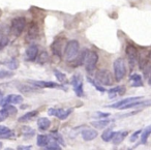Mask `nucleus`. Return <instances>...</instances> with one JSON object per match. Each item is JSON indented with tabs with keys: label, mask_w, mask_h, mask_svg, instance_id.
Wrapping results in <instances>:
<instances>
[{
	"label": "nucleus",
	"mask_w": 151,
	"mask_h": 150,
	"mask_svg": "<svg viewBox=\"0 0 151 150\" xmlns=\"http://www.w3.org/2000/svg\"><path fill=\"white\" fill-rule=\"evenodd\" d=\"M84 61H83V64H85L86 67V71L88 73L92 74V71H94L95 66H96V63L99 61V55L94 51L90 50H85L84 51Z\"/></svg>",
	"instance_id": "f257e3e1"
},
{
	"label": "nucleus",
	"mask_w": 151,
	"mask_h": 150,
	"mask_svg": "<svg viewBox=\"0 0 151 150\" xmlns=\"http://www.w3.org/2000/svg\"><path fill=\"white\" fill-rule=\"evenodd\" d=\"M80 50V44L78 40H71L67 42L64 49V57L67 61H73L77 58V55Z\"/></svg>",
	"instance_id": "f03ea898"
},
{
	"label": "nucleus",
	"mask_w": 151,
	"mask_h": 150,
	"mask_svg": "<svg viewBox=\"0 0 151 150\" xmlns=\"http://www.w3.org/2000/svg\"><path fill=\"white\" fill-rule=\"evenodd\" d=\"M113 69H114V76H115L116 81H121L126 75V67L124 59L117 58L113 63Z\"/></svg>",
	"instance_id": "7ed1b4c3"
},
{
	"label": "nucleus",
	"mask_w": 151,
	"mask_h": 150,
	"mask_svg": "<svg viewBox=\"0 0 151 150\" xmlns=\"http://www.w3.org/2000/svg\"><path fill=\"white\" fill-rule=\"evenodd\" d=\"M26 27V19L24 17H17L12 21L11 32L13 35L20 36Z\"/></svg>",
	"instance_id": "20e7f679"
},
{
	"label": "nucleus",
	"mask_w": 151,
	"mask_h": 150,
	"mask_svg": "<svg viewBox=\"0 0 151 150\" xmlns=\"http://www.w3.org/2000/svg\"><path fill=\"white\" fill-rule=\"evenodd\" d=\"M66 44V40L64 38H56L54 42L52 43V45H51L52 53L55 56L61 58L63 56V51H64Z\"/></svg>",
	"instance_id": "39448f33"
},
{
	"label": "nucleus",
	"mask_w": 151,
	"mask_h": 150,
	"mask_svg": "<svg viewBox=\"0 0 151 150\" xmlns=\"http://www.w3.org/2000/svg\"><path fill=\"white\" fill-rule=\"evenodd\" d=\"M95 79L101 85L106 86H111L113 84V78L112 75L108 69H101L96 73L95 75Z\"/></svg>",
	"instance_id": "423d86ee"
},
{
	"label": "nucleus",
	"mask_w": 151,
	"mask_h": 150,
	"mask_svg": "<svg viewBox=\"0 0 151 150\" xmlns=\"http://www.w3.org/2000/svg\"><path fill=\"white\" fill-rule=\"evenodd\" d=\"M125 53H126V56H127L130 69H132L134 67L136 62L138 61L139 52L134 46H132V45H127V46H126V49H125Z\"/></svg>",
	"instance_id": "0eeeda50"
},
{
	"label": "nucleus",
	"mask_w": 151,
	"mask_h": 150,
	"mask_svg": "<svg viewBox=\"0 0 151 150\" xmlns=\"http://www.w3.org/2000/svg\"><path fill=\"white\" fill-rule=\"evenodd\" d=\"M71 85L75 90V93L77 96L82 97L84 95V90H83V78L81 75H76L71 78Z\"/></svg>",
	"instance_id": "6e6552de"
},
{
	"label": "nucleus",
	"mask_w": 151,
	"mask_h": 150,
	"mask_svg": "<svg viewBox=\"0 0 151 150\" xmlns=\"http://www.w3.org/2000/svg\"><path fill=\"white\" fill-rule=\"evenodd\" d=\"M71 109H67V110H64V109H55V108H51L48 110V114L50 116H55L57 117L60 120H64L67 117L70 115L71 113Z\"/></svg>",
	"instance_id": "1a4fd4ad"
},
{
	"label": "nucleus",
	"mask_w": 151,
	"mask_h": 150,
	"mask_svg": "<svg viewBox=\"0 0 151 150\" xmlns=\"http://www.w3.org/2000/svg\"><path fill=\"white\" fill-rule=\"evenodd\" d=\"M142 98V96H136V97H127V98H124V100H120V102H115V104L111 105V106H108L110 107V108H113V109H119V110H121L122 108H123L124 106H126V105L130 104V102H136V100H139Z\"/></svg>",
	"instance_id": "9d476101"
},
{
	"label": "nucleus",
	"mask_w": 151,
	"mask_h": 150,
	"mask_svg": "<svg viewBox=\"0 0 151 150\" xmlns=\"http://www.w3.org/2000/svg\"><path fill=\"white\" fill-rule=\"evenodd\" d=\"M31 84L38 88H64L59 84L50 81H31Z\"/></svg>",
	"instance_id": "9b49d317"
},
{
	"label": "nucleus",
	"mask_w": 151,
	"mask_h": 150,
	"mask_svg": "<svg viewBox=\"0 0 151 150\" xmlns=\"http://www.w3.org/2000/svg\"><path fill=\"white\" fill-rule=\"evenodd\" d=\"M37 54H38V47L36 45H32V46L28 47L27 50H26L25 59L28 61H33L36 59Z\"/></svg>",
	"instance_id": "f8f14e48"
},
{
	"label": "nucleus",
	"mask_w": 151,
	"mask_h": 150,
	"mask_svg": "<svg viewBox=\"0 0 151 150\" xmlns=\"http://www.w3.org/2000/svg\"><path fill=\"white\" fill-rule=\"evenodd\" d=\"M23 102V97L18 94H9L3 100V105L4 104H12V105H18Z\"/></svg>",
	"instance_id": "ddd939ff"
},
{
	"label": "nucleus",
	"mask_w": 151,
	"mask_h": 150,
	"mask_svg": "<svg viewBox=\"0 0 151 150\" xmlns=\"http://www.w3.org/2000/svg\"><path fill=\"white\" fill-rule=\"evenodd\" d=\"M81 135H82V138L84 141H92V140H94L97 137V131L95 129L87 128L83 129Z\"/></svg>",
	"instance_id": "4468645a"
},
{
	"label": "nucleus",
	"mask_w": 151,
	"mask_h": 150,
	"mask_svg": "<svg viewBox=\"0 0 151 150\" xmlns=\"http://www.w3.org/2000/svg\"><path fill=\"white\" fill-rule=\"evenodd\" d=\"M124 92H125V87L124 86H117V87H114L112 89H110L108 91V93H109L110 98H115L117 96L124 94Z\"/></svg>",
	"instance_id": "2eb2a0df"
},
{
	"label": "nucleus",
	"mask_w": 151,
	"mask_h": 150,
	"mask_svg": "<svg viewBox=\"0 0 151 150\" xmlns=\"http://www.w3.org/2000/svg\"><path fill=\"white\" fill-rule=\"evenodd\" d=\"M128 135V131H118V133H115L112 138L111 141L113 142V144L117 145V144H120Z\"/></svg>",
	"instance_id": "dca6fc26"
},
{
	"label": "nucleus",
	"mask_w": 151,
	"mask_h": 150,
	"mask_svg": "<svg viewBox=\"0 0 151 150\" xmlns=\"http://www.w3.org/2000/svg\"><path fill=\"white\" fill-rule=\"evenodd\" d=\"M129 82L130 85L132 87H142L143 86V80L139 74H134V75L130 76L129 78Z\"/></svg>",
	"instance_id": "f3484780"
},
{
	"label": "nucleus",
	"mask_w": 151,
	"mask_h": 150,
	"mask_svg": "<svg viewBox=\"0 0 151 150\" xmlns=\"http://www.w3.org/2000/svg\"><path fill=\"white\" fill-rule=\"evenodd\" d=\"M51 125V121L49 120L46 117H42L37 120V126L40 131H47V129L50 127Z\"/></svg>",
	"instance_id": "a211bd4d"
},
{
	"label": "nucleus",
	"mask_w": 151,
	"mask_h": 150,
	"mask_svg": "<svg viewBox=\"0 0 151 150\" xmlns=\"http://www.w3.org/2000/svg\"><path fill=\"white\" fill-rule=\"evenodd\" d=\"M15 133L9 128V127L4 126V125H0V137L1 138H4V139H9V138L14 137Z\"/></svg>",
	"instance_id": "6ab92c4d"
},
{
	"label": "nucleus",
	"mask_w": 151,
	"mask_h": 150,
	"mask_svg": "<svg viewBox=\"0 0 151 150\" xmlns=\"http://www.w3.org/2000/svg\"><path fill=\"white\" fill-rule=\"evenodd\" d=\"M38 114L37 111H31V112H28L26 114H24L23 116H21L19 118V122H27V121L31 120L32 118L36 116Z\"/></svg>",
	"instance_id": "aec40b11"
},
{
	"label": "nucleus",
	"mask_w": 151,
	"mask_h": 150,
	"mask_svg": "<svg viewBox=\"0 0 151 150\" xmlns=\"http://www.w3.org/2000/svg\"><path fill=\"white\" fill-rule=\"evenodd\" d=\"M110 123H111V121H110V120L101 118V120L93 121V122H91V124H92L94 127H96V128H105V127H107Z\"/></svg>",
	"instance_id": "412c9836"
},
{
	"label": "nucleus",
	"mask_w": 151,
	"mask_h": 150,
	"mask_svg": "<svg viewBox=\"0 0 151 150\" xmlns=\"http://www.w3.org/2000/svg\"><path fill=\"white\" fill-rule=\"evenodd\" d=\"M141 133H142V136H141V143L146 144L149 136L151 135V125H148L147 127H145L143 129V131H141Z\"/></svg>",
	"instance_id": "4be33fe9"
},
{
	"label": "nucleus",
	"mask_w": 151,
	"mask_h": 150,
	"mask_svg": "<svg viewBox=\"0 0 151 150\" xmlns=\"http://www.w3.org/2000/svg\"><path fill=\"white\" fill-rule=\"evenodd\" d=\"M49 141H50V137L46 135H38L37 139H36V144L40 147H45L49 143Z\"/></svg>",
	"instance_id": "5701e85b"
},
{
	"label": "nucleus",
	"mask_w": 151,
	"mask_h": 150,
	"mask_svg": "<svg viewBox=\"0 0 151 150\" xmlns=\"http://www.w3.org/2000/svg\"><path fill=\"white\" fill-rule=\"evenodd\" d=\"M38 33V27L35 25V24H31L29 28V31H28V35L27 38H30V40H34V38L37 36Z\"/></svg>",
	"instance_id": "b1692460"
},
{
	"label": "nucleus",
	"mask_w": 151,
	"mask_h": 150,
	"mask_svg": "<svg viewBox=\"0 0 151 150\" xmlns=\"http://www.w3.org/2000/svg\"><path fill=\"white\" fill-rule=\"evenodd\" d=\"M114 133H115V131H114L113 129L108 128L103 133V135H101V139H103L105 142H110L112 140V138H113Z\"/></svg>",
	"instance_id": "393cba45"
},
{
	"label": "nucleus",
	"mask_w": 151,
	"mask_h": 150,
	"mask_svg": "<svg viewBox=\"0 0 151 150\" xmlns=\"http://www.w3.org/2000/svg\"><path fill=\"white\" fill-rule=\"evenodd\" d=\"M45 148H46V149H48V150H60L61 149V147L59 146V144L57 143L54 139H51V138H50V141H49V143L45 146Z\"/></svg>",
	"instance_id": "a878e982"
},
{
	"label": "nucleus",
	"mask_w": 151,
	"mask_h": 150,
	"mask_svg": "<svg viewBox=\"0 0 151 150\" xmlns=\"http://www.w3.org/2000/svg\"><path fill=\"white\" fill-rule=\"evenodd\" d=\"M36 61H37V63H40V64H45V63H47L49 61L48 53L42 52L40 55L37 54V56H36Z\"/></svg>",
	"instance_id": "bb28decb"
},
{
	"label": "nucleus",
	"mask_w": 151,
	"mask_h": 150,
	"mask_svg": "<svg viewBox=\"0 0 151 150\" xmlns=\"http://www.w3.org/2000/svg\"><path fill=\"white\" fill-rule=\"evenodd\" d=\"M6 66L9 67L11 71H15L19 67V61L16 58H12L11 60H9L6 62Z\"/></svg>",
	"instance_id": "cd10ccee"
},
{
	"label": "nucleus",
	"mask_w": 151,
	"mask_h": 150,
	"mask_svg": "<svg viewBox=\"0 0 151 150\" xmlns=\"http://www.w3.org/2000/svg\"><path fill=\"white\" fill-rule=\"evenodd\" d=\"M22 131H23V135L25 138H31V137H33L34 133H35V131L29 126H24L23 128H22Z\"/></svg>",
	"instance_id": "c85d7f7f"
},
{
	"label": "nucleus",
	"mask_w": 151,
	"mask_h": 150,
	"mask_svg": "<svg viewBox=\"0 0 151 150\" xmlns=\"http://www.w3.org/2000/svg\"><path fill=\"white\" fill-rule=\"evenodd\" d=\"M51 137H52V139H54L55 141L57 142V143L61 144V145H62V146H64V145H65L64 141H63V138H62V136H61L60 133H57V131H54V133H51Z\"/></svg>",
	"instance_id": "c756f323"
},
{
	"label": "nucleus",
	"mask_w": 151,
	"mask_h": 150,
	"mask_svg": "<svg viewBox=\"0 0 151 150\" xmlns=\"http://www.w3.org/2000/svg\"><path fill=\"white\" fill-rule=\"evenodd\" d=\"M2 107L7 111L9 115H15V114H17V112H18V110L14 106H12V104H4V105H2Z\"/></svg>",
	"instance_id": "7c9ffc66"
},
{
	"label": "nucleus",
	"mask_w": 151,
	"mask_h": 150,
	"mask_svg": "<svg viewBox=\"0 0 151 150\" xmlns=\"http://www.w3.org/2000/svg\"><path fill=\"white\" fill-rule=\"evenodd\" d=\"M9 38H7L6 35H4V34L0 33V50L5 48V47L9 45Z\"/></svg>",
	"instance_id": "2f4dec72"
},
{
	"label": "nucleus",
	"mask_w": 151,
	"mask_h": 150,
	"mask_svg": "<svg viewBox=\"0 0 151 150\" xmlns=\"http://www.w3.org/2000/svg\"><path fill=\"white\" fill-rule=\"evenodd\" d=\"M55 77H56V79L58 80L60 83H63V82L66 81V76L63 73H60V71H55Z\"/></svg>",
	"instance_id": "473e14b6"
},
{
	"label": "nucleus",
	"mask_w": 151,
	"mask_h": 150,
	"mask_svg": "<svg viewBox=\"0 0 151 150\" xmlns=\"http://www.w3.org/2000/svg\"><path fill=\"white\" fill-rule=\"evenodd\" d=\"M87 80H88V81H89V82H90V83H91V84H92V85H93V86H94V87H95V88H96V89H97V90H99V92H105V91H106V89H105V88H104V87H103V86L99 85V84H97V83H96V82H94V81H93V80H92V79H91V78H87Z\"/></svg>",
	"instance_id": "72a5a7b5"
},
{
	"label": "nucleus",
	"mask_w": 151,
	"mask_h": 150,
	"mask_svg": "<svg viewBox=\"0 0 151 150\" xmlns=\"http://www.w3.org/2000/svg\"><path fill=\"white\" fill-rule=\"evenodd\" d=\"M14 76V73L7 71H0V80L2 79H6V78H11Z\"/></svg>",
	"instance_id": "f704fd0d"
},
{
	"label": "nucleus",
	"mask_w": 151,
	"mask_h": 150,
	"mask_svg": "<svg viewBox=\"0 0 151 150\" xmlns=\"http://www.w3.org/2000/svg\"><path fill=\"white\" fill-rule=\"evenodd\" d=\"M9 116V113H7V111L5 110L4 108H3L2 110H0V122L3 121V120H5Z\"/></svg>",
	"instance_id": "c9c22d12"
},
{
	"label": "nucleus",
	"mask_w": 151,
	"mask_h": 150,
	"mask_svg": "<svg viewBox=\"0 0 151 150\" xmlns=\"http://www.w3.org/2000/svg\"><path fill=\"white\" fill-rule=\"evenodd\" d=\"M35 88L34 87H30V86H25V85H22L19 86V90H21L22 92H30V91H34Z\"/></svg>",
	"instance_id": "e433bc0d"
},
{
	"label": "nucleus",
	"mask_w": 151,
	"mask_h": 150,
	"mask_svg": "<svg viewBox=\"0 0 151 150\" xmlns=\"http://www.w3.org/2000/svg\"><path fill=\"white\" fill-rule=\"evenodd\" d=\"M141 131H142V129H139V131H137L136 133H132V136L130 137V142H134V141H136V140L138 139L139 135L141 133Z\"/></svg>",
	"instance_id": "4c0bfd02"
},
{
	"label": "nucleus",
	"mask_w": 151,
	"mask_h": 150,
	"mask_svg": "<svg viewBox=\"0 0 151 150\" xmlns=\"http://www.w3.org/2000/svg\"><path fill=\"white\" fill-rule=\"evenodd\" d=\"M109 113H101V112H97L94 114L95 117H99V118H105V117H108L109 116Z\"/></svg>",
	"instance_id": "58836bf2"
},
{
	"label": "nucleus",
	"mask_w": 151,
	"mask_h": 150,
	"mask_svg": "<svg viewBox=\"0 0 151 150\" xmlns=\"http://www.w3.org/2000/svg\"><path fill=\"white\" fill-rule=\"evenodd\" d=\"M31 147L32 146H19L18 147V150H29V149H31Z\"/></svg>",
	"instance_id": "ea45409f"
},
{
	"label": "nucleus",
	"mask_w": 151,
	"mask_h": 150,
	"mask_svg": "<svg viewBox=\"0 0 151 150\" xmlns=\"http://www.w3.org/2000/svg\"><path fill=\"white\" fill-rule=\"evenodd\" d=\"M146 78L148 79V84L151 86V69H150V71L148 73V75L146 76Z\"/></svg>",
	"instance_id": "a19ab883"
},
{
	"label": "nucleus",
	"mask_w": 151,
	"mask_h": 150,
	"mask_svg": "<svg viewBox=\"0 0 151 150\" xmlns=\"http://www.w3.org/2000/svg\"><path fill=\"white\" fill-rule=\"evenodd\" d=\"M3 100H4V97H3L2 92H0V106H2L3 105Z\"/></svg>",
	"instance_id": "79ce46f5"
},
{
	"label": "nucleus",
	"mask_w": 151,
	"mask_h": 150,
	"mask_svg": "<svg viewBox=\"0 0 151 150\" xmlns=\"http://www.w3.org/2000/svg\"><path fill=\"white\" fill-rule=\"evenodd\" d=\"M149 58H150V60H151V50L149 51Z\"/></svg>",
	"instance_id": "37998d69"
},
{
	"label": "nucleus",
	"mask_w": 151,
	"mask_h": 150,
	"mask_svg": "<svg viewBox=\"0 0 151 150\" xmlns=\"http://www.w3.org/2000/svg\"><path fill=\"white\" fill-rule=\"evenodd\" d=\"M1 148H2V143L0 142V149H1Z\"/></svg>",
	"instance_id": "c03bdc74"
}]
</instances>
